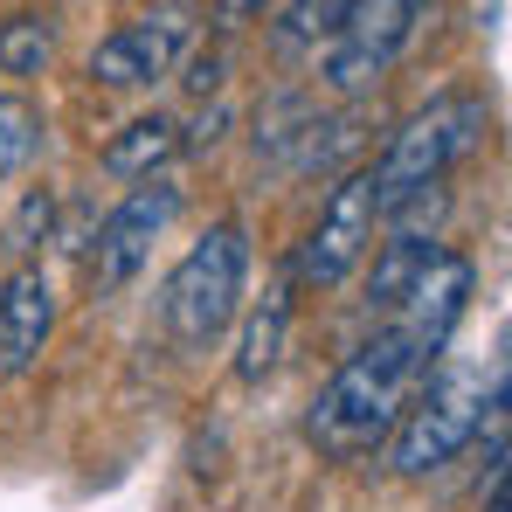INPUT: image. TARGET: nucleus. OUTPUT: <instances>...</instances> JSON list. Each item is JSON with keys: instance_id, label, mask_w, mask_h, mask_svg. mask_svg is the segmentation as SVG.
I'll return each instance as SVG.
<instances>
[{"instance_id": "obj_7", "label": "nucleus", "mask_w": 512, "mask_h": 512, "mask_svg": "<svg viewBox=\"0 0 512 512\" xmlns=\"http://www.w3.org/2000/svg\"><path fill=\"white\" fill-rule=\"evenodd\" d=\"M374 180L367 173H346L340 187L326 194V208H319V229L305 236V250H298V284H340L346 270L367 256L374 243Z\"/></svg>"}, {"instance_id": "obj_4", "label": "nucleus", "mask_w": 512, "mask_h": 512, "mask_svg": "<svg viewBox=\"0 0 512 512\" xmlns=\"http://www.w3.org/2000/svg\"><path fill=\"white\" fill-rule=\"evenodd\" d=\"M506 388V374L492 381V395ZM485 381L478 374H443V381H429L423 402L402 416V429H395V471H409V478H423V471H443L471 436H478V423H485Z\"/></svg>"}, {"instance_id": "obj_10", "label": "nucleus", "mask_w": 512, "mask_h": 512, "mask_svg": "<svg viewBox=\"0 0 512 512\" xmlns=\"http://www.w3.org/2000/svg\"><path fill=\"white\" fill-rule=\"evenodd\" d=\"M471 284H478L471 256H457V250H436V256H429V270L416 277V291L402 298L395 326H402L409 340H423L429 353H436V346L450 340V326L464 319V305H471Z\"/></svg>"}, {"instance_id": "obj_11", "label": "nucleus", "mask_w": 512, "mask_h": 512, "mask_svg": "<svg viewBox=\"0 0 512 512\" xmlns=\"http://www.w3.org/2000/svg\"><path fill=\"white\" fill-rule=\"evenodd\" d=\"M180 146H187V139H180L173 118H132V125L104 146V173H118V180H153Z\"/></svg>"}, {"instance_id": "obj_9", "label": "nucleus", "mask_w": 512, "mask_h": 512, "mask_svg": "<svg viewBox=\"0 0 512 512\" xmlns=\"http://www.w3.org/2000/svg\"><path fill=\"white\" fill-rule=\"evenodd\" d=\"M56 333V291L35 263L7 270L0 284V374H28L42 360V346Z\"/></svg>"}, {"instance_id": "obj_13", "label": "nucleus", "mask_w": 512, "mask_h": 512, "mask_svg": "<svg viewBox=\"0 0 512 512\" xmlns=\"http://www.w3.org/2000/svg\"><path fill=\"white\" fill-rule=\"evenodd\" d=\"M284 326H291V305H284V291H270V298L250 312V326H243L236 381H263V374L277 367V353H284Z\"/></svg>"}, {"instance_id": "obj_12", "label": "nucleus", "mask_w": 512, "mask_h": 512, "mask_svg": "<svg viewBox=\"0 0 512 512\" xmlns=\"http://www.w3.org/2000/svg\"><path fill=\"white\" fill-rule=\"evenodd\" d=\"M443 250L436 236H388L381 243V256H374V312H402V298L416 291V277L429 270V256Z\"/></svg>"}, {"instance_id": "obj_5", "label": "nucleus", "mask_w": 512, "mask_h": 512, "mask_svg": "<svg viewBox=\"0 0 512 512\" xmlns=\"http://www.w3.org/2000/svg\"><path fill=\"white\" fill-rule=\"evenodd\" d=\"M429 0H353V14H346V28L333 35V49H326V84L333 90H374L388 70H395V56L416 42V28H423Z\"/></svg>"}, {"instance_id": "obj_17", "label": "nucleus", "mask_w": 512, "mask_h": 512, "mask_svg": "<svg viewBox=\"0 0 512 512\" xmlns=\"http://www.w3.org/2000/svg\"><path fill=\"white\" fill-rule=\"evenodd\" d=\"M49 208H56V201H49V187H35V194L14 208V222H7V250H14V256L35 250V236L49 229Z\"/></svg>"}, {"instance_id": "obj_2", "label": "nucleus", "mask_w": 512, "mask_h": 512, "mask_svg": "<svg viewBox=\"0 0 512 512\" xmlns=\"http://www.w3.org/2000/svg\"><path fill=\"white\" fill-rule=\"evenodd\" d=\"M478 139H485V97H471V90H443V97H429L423 111L388 139L381 167H367V180H374V208L388 215V208H402L409 194L443 187V173L457 167Z\"/></svg>"}, {"instance_id": "obj_14", "label": "nucleus", "mask_w": 512, "mask_h": 512, "mask_svg": "<svg viewBox=\"0 0 512 512\" xmlns=\"http://www.w3.org/2000/svg\"><path fill=\"white\" fill-rule=\"evenodd\" d=\"M56 56V21L49 14H14L0 21V77H42Z\"/></svg>"}, {"instance_id": "obj_6", "label": "nucleus", "mask_w": 512, "mask_h": 512, "mask_svg": "<svg viewBox=\"0 0 512 512\" xmlns=\"http://www.w3.org/2000/svg\"><path fill=\"white\" fill-rule=\"evenodd\" d=\"M180 215V187H173L167 173H153V180H139L104 222H97V250H90V277H97V291H118V284H132L139 270H146V256L153 243L167 236V222Z\"/></svg>"}, {"instance_id": "obj_3", "label": "nucleus", "mask_w": 512, "mask_h": 512, "mask_svg": "<svg viewBox=\"0 0 512 512\" xmlns=\"http://www.w3.org/2000/svg\"><path fill=\"white\" fill-rule=\"evenodd\" d=\"M243 277H250V236H243V222H215L194 250L173 263L167 291H160L167 333L180 346H215L229 333L236 305H243Z\"/></svg>"}, {"instance_id": "obj_8", "label": "nucleus", "mask_w": 512, "mask_h": 512, "mask_svg": "<svg viewBox=\"0 0 512 512\" xmlns=\"http://www.w3.org/2000/svg\"><path fill=\"white\" fill-rule=\"evenodd\" d=\"M187 21H194L187 7H160V14H146V21L111 28V35L90 49V77L104 90H139V84H153V77H167L180 42H187Z\"/></svg>"}, {"instance_id": "obj_16", "label": "nucleus", "mask_w": 512, "mask_h": 512, "mask_svg": "<svg viewBox=\"0 0 512 512\" xmlns=\"http://www.w3.org/2000/svg\"><path fill=\"white\" fill-rule=\"evenodd\" d=\"M35 146H42V118H35V104L7 97V104H0V167H21Z\"/></svg>"}, {"instance_id": "obj_15", "label": "nucleus", "mask_w": 512, "mask_h": 512, "mask_svg": "<svg viewBox=\"0 0 512 512\" xmlns=\"http://www.w3.org/2000/svg\"><path fill=\"white\" fill-rule=\"evenodd\" d=\"M346 14H353V0H291L284 7V21H277V35L298 49V42H333L346 28Z\"/></svg>"}, {"instance_id": "obj_1", "label": "nucleus", "mask_w": 512, "mask_h": 512, "mask_svg": "<svg viewBox=\"0 0 512 512\" xmlns=\"http://www.w3.org/2000/svg\"><path fill=\"white\" fill-rule=\"evenodd\" d=\"M436 360L423 340H409L402 326H381L374 340L360 346L353 360H346L340 374L319 388V402H312V443L319 450H333V457H360V450H374L388 429L402 423V409H409V388L423 381V367Z\"/></svg>"}]
</instances>
